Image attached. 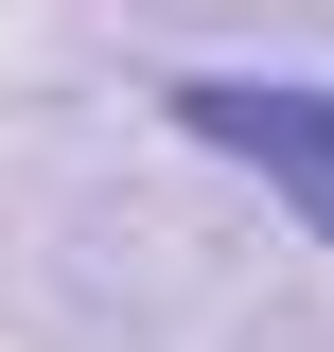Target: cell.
Returning a JSON list of instances; mask_svg holds the SVG:
<instances>
[{
	"instance_id": "6da1fadb",
	"label": "cell",
	"mask_w": 334,
	"mask_h": 352,
	"mask_svg": "<svg viewBox=\"0 0 334 352\" xmlns=\"http://www.w3.org/2000/svg\"><path fill=\"white\" fill-rule=\"evenodd\" d=\"M159 106H176V124L211 141V159H247L264 194H282V212H299V229L334 247V88H264V71H176Z\"/></svg>"
}]
</instances>
